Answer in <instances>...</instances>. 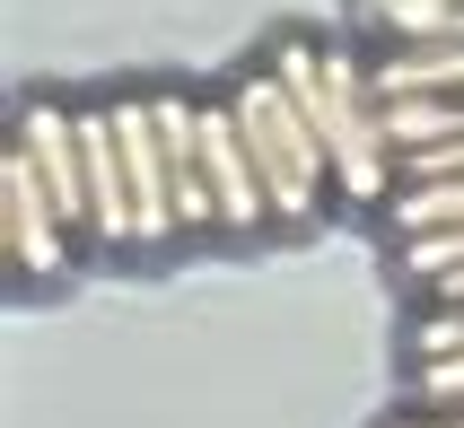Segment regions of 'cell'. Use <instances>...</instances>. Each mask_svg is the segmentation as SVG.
<instances>
[{
  "mask_svg": "<svg viewBox=\"0 0 464 428\" xmlns=\"http://www.w3.org/2000/svg\"><path fill=\"white\" fill-rule=\"evenodd\" d=\"M272 62H281V79L315 105V123H324L334 193L342 202H386L394 193V123H386L377 62L351 52V44H324V35H272Z\"/></svg>",
  "mask_w": 464,
  "mask_h": 428,
  "instance_id": "cell-1",
  "label": "cell"
},
{
  "mask_svg": "<svg viewBox=\"0 0 464 428\" xmlns=\"http://www.w3.org/2000/svg\"><path fill=\"white\" fill-rule=\"evenodd\" d=\"M228 105L246 123V149L263 166V193H272V219L281 227H315L324 219V193H334V149H324V123L315 105L281 79V62L263 52L228 79Z\"/></svg>",
  "mask_w": 464,
  "mask_h": 428,
  "instance_id": "cell-2",
  "label": "cell"
},
{
  "mask_svg": "<svg viewBox=\"0 0 464 428\" xmlns=\"http://www.w3.org/2000/svg\"><path fill=\"white\" fill-rule=\"evenodd\" d=\"M0 253H9V280H62L79 262V227L62 219V202L44 193V176L26 166V149L9 140V157H0Z\"/></svg>",
  "mask_w": 464,
  "mask_h": 428,
  "instance_id": "cell-3",
  "label": "cell"
},
{
  "mask_svg": "<svg viewBox=\"0 0 464 428\" xmlns=\"http://www.w3.org/2000/svg\"><path fill=\"white\" fill-rule=\"evenodd\" d=\"M9 140L26 149V166L44 176V193L62 202V219L79 227V245L97 253V202H88V140H79V105L62 97H26L9 114Z\"/></svg>",
  "mask_w": 464,
  "mask_h": 428,
  "instance_id": "cell-4",
  "label": "cell"
},
{
  "mask_svg": "<svg viewBox=\"0 0 464 428\" xmlns=\"http://www.w3.org/2000/svg\"><path fill=\"white\" fill-rule=\"evenodd\" d=\"M114 123H123V166H131V236H140V253H158V245L184 236L176 166H167V140H158V105L150 97H114Z\"/></svg>",
  "mask_w": 464,
  "mask_h": 428,
  "instance_id": "cell-5",
  "label": "cell"
},
{
  "mask_svg": "<svg viewBox=\"0 0 464 428\" xmlns=\"http://www.w3.org/2000/svg\"><path fill=\"white\" fill-rule=\"evenodd\" d=\"M202 157H210V202H219V236H255V227H281L272 219V193H263V166L246 149V123H237L228 88L202 97Z\"/></svg>",
  "mask_w": 464,
  "mask_h": 428,
  "instance_id": "cell-6",
  "label": "cell"
},
{
  "mask_svg": "<svg viewBox=\"0 0 464 428\" xmlns=\"http://www.w3.org/2000/svg\"><path fill=\"white\" fill-rule=\"evenodd\" d=\"M158 105V140H167V166H176V210L184 236H219V202H210V157H202V97L184 88H150Z\"/></svg>",
  "mask_w": 464,
  "mask_h": 428,
  "instance_id": "cell-7",
  "label": "cell"
},
{
  "mask_svg": "<svg viewBox=\"0 0 464 428\" xmlns=\"http://www.w3.org/2000/svg\"><path fill=\"white\" fill-rule=\"evenodd\" d=\"M79 140H88L97 253H140V236H131V166H123V123H114V105H79Z\"/></svg>",
  "mask_w": 464,
  "mask_h": 428,
  "instance_id": "cell-8",
  "label": "cell"
},
{
  "mask_svg": "<svg viewBox=\"0 0 464 428\" xmlns=\"http://www.w3.org/2000/svg\"><path fill=\"white\" fill-rule=\"evenodd\" d=\"M377 88H386V97H464V35L394 44L386 62H377Z\"/></svg>",
  "mask_w": 464,
  "mask_h": 428,
  "instance_id": "cell-9",
  "label": "cell"
},
{
  "mask_svg": "<svg viewBox=\"0 0 464 428\" xmlns=\"http://www.w3.org/2000/svg\"><path fill=\"white\" fill-rule=\"evenodd\" d=\"M386 236H430V227H464V176H420V184H394L386 202H377Z\"/></svg>",
  "mask_w": 464,
  "mask_h": 428,
  "instance_id": "cell-10",
  "label": "cell"
},
{
  "mask_svg": "<svg viewBox=\"0 0 464 428\" xmlns=\"http://www.w3.org/2000/svg\"><path fill=\"white\" fill-rule=\"evenodd\" d=\"M394 44H420V35H464V0H386L377 18Z\"/></svg>",
  "mask_w": 464,
  "mask_h": 428,
  "instance_id": "cell-11",
  "label": "cell"
},
{
  "mask_svg": "<svg viewBox=\"0 0 464 428\" xmlns=\"http://www.w3.org/2000/svg\"><path fill=\"white\" fill-rule=\"evenodd\" d=\"M412 403H430V411H464V350L412 358Z\"/></svg>",
  "mask_w": 464,
  "mask_h": 428,
  "instance_id": "cell-12",
  "label": "cell"
},
{
  "mask_svg": "<svg viewBox=\"0 0 464 428\" xmlns=\"http://www.w3.org/2000/svg\"><path fill=\"white\" fill-rule=\"evenodd\" d=\"M456 262H464V227H430V236H403V253H394V271H403V280L456 271Z\"/></svg>",
  "mask_w": 464,
  "mask_h": 428,
  "instance_id": "cell-13",
  "label": "cell"
},
{
  "mask_svg": "<svg viewBox=\"0 0 464 428\" xmlns=\"http://www.w3.org/2000/svg\"><path fill=\"white\" fill-rule=\"evenodd\" d=\"M403 350H412V358H439V350H464V298H456V306H430V298H420L412 332H403Z\"/></svg>",
  "mask_w": 464,
  "mask_h": 428,
  "instance_id": "cell-14",
  "label": "cell"
},
{
  "mask_svg": "<svg viewBox=\"0 0 464 428\" xmlns=\"http://www.w3.org/2000/svg\"><path fill=\"white\" fill-rule=\"evenodd\" d=\"M420 411H430V403H420ZM430 428H464V411H430Z\"/></svg>",
  "mask_w": 464,
  "mask_h": 428,
  "instance_id": "cell-15",
  "label": "cell"
},
{
  "mask_svg": "<svg viewBox=\"0 0 464 428\" xmlns=\"http://www.w3.org/2000/svg\"><path fill=\"white\" fill-rule=\"evenodd\" d=\"M394 428H430V411H403V420H394Z\"/></svg>",
  "mask_w": 464,
  "mask_h": 428,
  "instance_id": "cell-16",
  "label": "cell"
},
{
  "mask_svg": "<svg viewBox=\"0 0 464 428\" xmlns=\"http://www.w3.org/2000/svg\"><path fill=\"white\" fill-rule=\"evenodd\" d=\"M360 9H368V18H386V0H360Z\"/></svg>",
  "mask_w": 464,
  "mask_h": 428,
  "instance_id": "cell-17",
  "label": "cell"
}]
</instances>
